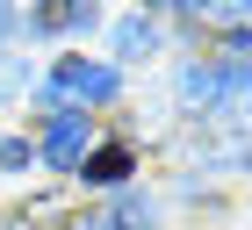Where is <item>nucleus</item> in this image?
Wrapping results in <instances>:
<instances>
[{
	"label": "nucleus",
	"mask_w": 252,
	"mask_h": 230,
	"mask_svg": "<svg viewBox=\"0 0 252 230\" xmlns=\"http://www.w3.org/2000/svg\"><path fill=\"white\" fill-rule=\"evenodd\" d=\"M51 94H65V101H108V94H116V65H87V58H65L58 72H51Z\"/></svg>",
	"instance_id": "obj_1"
},
{
	"label": "nucleus",
	"mask_w": 252,
	"mask_h": 230,
	"mask_svg": "<svg viewBox=\"0 0 252 230\" xmlns=\"http://www.w3.org/2000/svg\"><path fill=\"white\" fill-rule=\"evenodd\" d=\"M43 158L58 172H79V158H87V122H79V115H58L51 137H43Z\"/></svg>",
	"instance_id": "obj_2"
},
{
	"label": "nucleus",
	"mask_w": 252,
	"mask_h": 230,
	"mask_svg": "<svg viewBox=\"0 0 252 230\" xmlns=\"http://www.w3.org/2000/svg\"><path fill=\"white\" fill-rule=\"evenodd\" d=\"M79 172H87V180H130V144H101V151H87Z\"/></svg>",
	"instance_id": "obj_3"
},
{
	"label": "nucleus",
	"mask_w": 252,
	"mask_h": 230,
	"mask_svg": "<svg viewBox=\"0 0 252 230\" xmlns=\"http://www.w3.org/2000/svg\"><path fill=\"white\" fill-rule=\"evenodd\" d=\"M116 230H152V201H116Z\"/></svg>",
	"instance_id": "obj_4"
},
{
	"label": "nucleus",
	"mask_w": 252,
	"mask_h": 230,
	"mask_svg": "<svg viewBox=\"0 0 252 230\" xmlns=\"http://www.w3.org/2000/svg\"><path fill=\"white\" fill-rule=\"evenodd\" d=\"M65 216H72V209H58V201H51V209H22V216H15V223H36V230H58V223H65Z\"/></svg>",
	"instance_id": "obj_5"
},
{
	"label": "nucleus",
	"mask_w": 252,
	"mask_h": 230,
	"mask_svg": "<svg viewBox=\"0 0 252 230\" xmlns=\"http://www.w3.org/2000/svg\"><path fill=\"white\" fill-rule=\"evenodd\" d=\"M137 51L152 58V29H144V22H130V29H123V58H137Z\"/></svg>",
	"instance_id": "obj_6"
},
{
	"label": "nucleus",
	"mask_w": 252,
	"mask_h": 230,
	"mask_svg": "<svg viewBox=\"0 0 252 230\" xmlns=\"http://www.w3.org/2000/svg\"><path fill=\"white\" fill-rule=\"evenodd\" d=\"M29 158V144H0V166H22Z\"/></svg>",
	"instance_id": "obj_7"
},
{
	"label": "nucleus",
	"mask_w": 252,
	"mask_h": 230,
	"mask_svg": "<svg viewBox=\"0 0 252 230\" xmlns=\"http://www.w3.org/2000/svg\"><path fill=\"white\" fill-rule=\"evenodd\" d=\"M152 7H202V0H152Z\"/></svg>",
	"instance_id": "obj_8"
}]
</instances>
